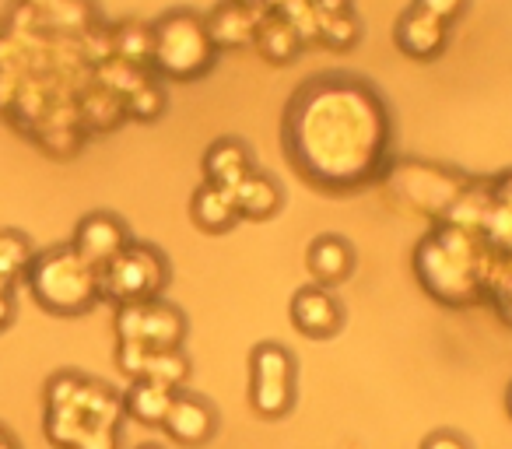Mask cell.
<instances>
[{
    "mask_svg": "<svg viewBox=\"0 0 512 449\" xmlns=\"http://www.w3.org/2000/svg\"><path fill=\"white\" fill-rule=\"evenodd\" d=\"M190 221L204 236H228L242 221L239 207H235V193L228 186L200 183L190 197Z\"/></svg>",
    "mask_w": 512,
    "mask_h": 449,
    "instance_id": "cell-12",
    "label": "cell"
},
{
    "mask_svg": "<svg viewBox=\"0 0 512 449\" xmlns=\"http://www.w3.org/2000/svg\"><path fill=\"white\" fill-rule=\"evenodd\" d=\"M358 39H362V22L351 8L320 18V43L330 50H351V46H358Z\"/></svg>",
    "mask_w": 512,
    "mask_h": 449,
    "instance_id": "cell-22",
    "label": "cell"
},
{
    "mask_svg": "<svg viewBox=\"0 0 512 449\" xmlns=\"http://www.w3.org/2000/svg\"><path fill=\"white\" fill-rule=\"evenodd\" d=\"M162 432L183 449L207 446L218 435V407L207 397H200V393L179 390L162 421Z\"/></svg>",
    "mask_w": 512,
    "mask_h": 449,
    "instance_id": "cell-9",
    "label": "cell"
},
{
    "mask_svg": "<svg viewBox=\"0 0 512 449\" xmlns=\"http://www.w3.org/2000/svg\"><path fill=\"white\" fill-rule=\"evenodd\" d=\"M256 50L267 64L274 67H285V64H295L302 53V36L295 29V22L288 18H264V22L256 25Z\"/></svg>",
    "mask_w": 512,
    "mask_h": 449,
    "instance_id": "cell-16",
    "label": "cell"
},
{
    "mask_svg": "<svg viewBox=\"0 0 512 449\" xmlns=\"http://www.w3.org/2000/svg\"><path fill=\"white\" fill-rule=\"evenodd\" d=\"M393 46L418 64H435L449 50V25L411 0L393 22Z\"/></svg>",
    "mask_w": 512,
    "mask_h": 449,
    "instance_id": "cell-8",
    "label": "cell"
},
{
    "mask_svg": "<svg viewBox=\"0 0 512 449\" xmlns=\"http://www.w3.org/2000/svg\"><path fill=\"white\" fill-rule=\"evenodd\" d=\"M418 8H425L428 15H435V18H442L446 25H453L456 18H463L467 15V8H470V0H414Z\"/></svg>",
    "mask_w": 512,
    "mask_h": 449,
    "instance_id": "cell-25",
    "label": "cell"
},
{
    "mask_svg": "<svg viewBox=\"0 0 512 449\" xmlns=\"http://www.w3.org/2000/svg\"><path fill=\"white\" fill-rule=\"evenodd\" d=\"M172 397H176L172 390H165V386H158V383H151V379L141 376V379H134V383H130L127 393H123V411H127L137 425L162 428Z\"/></svg>",
    "mask_w": 512,
    "mask_h": 449,
    "instance_id": "cell-17",
    "label": "cell"
},
{
    "mask_svg": "<svg viewBox=\"0 0 512 449\" xmlns=\"http://www.w3.org/2000/svg\"><path fill=\"white\" fill-rule=\"evenodd\" d=\"M295 355L278 341H260L249 351V383H295Z\"/></svg>",
    "mask_w": 512,
    "mask_h": 449,
    "instance_id": "cell-18",
    "label": "cell"
},
{
    "mask_svg": "<svg viewBox=\"0 0 512 449\" xmlns=\"http://www.w3.org/2000/svg\"><path fill=\"white\" fill-rule=\"evenodd\" d=\"M116 362H120V369L127 372L130 379H141L144 362H148V348H144V344H120V348H116Z\"/></svg>",
    "mask_w": 512,
    "mask_h": 449,
    "instance_id": "cell-24",
    "label": "cell"
},
{
    "mask_svg": "<svg viewBox=\"0 0 512 449\" xmlns=\"http://www.w3.org/2000/svg\"><path fill=\"white\" fill-rule=\"evenodd\" d=\"M165 106H169V99H165V88L158 85H137L134 95H130V116L134 120H158L165 113Z\"/></svg>",
    "mask_w": 512,
    "mask_h": 449,
    "instance_id": "cell-23",
    "label": "cell"
},
{
    "mask_svg": "<svg viewBox=\"0 0 512 449\" xmlns=\"http://www.w3.org/2000/svg\"><path fill=\"white\" fill-rule=\"evenodd\" d=\"M288 320L309 341H334L344 330L348 313H344V302L334 295V288H323L316 281H309L288 302Z\"/></svg>",
    "mask_w": 512,
    "mask_h": 449,
    "instance_id": "cell-6",
    "label": "cell"
},
{
    "mask_svg": "<svg viewBox=\"0 0 512 449\" xmlns=\"http://www.w3.org/2000/svg\"><path fill=\"white\" fill-rule=\"evenodd\" d=\"M285 158L316 190L351 193L383 169L393 141L390 106L355 74H320L302 81L281 123Z\"/></svg>",
    "mask_w": 512,
    "mask_h": 449,
    "instance_id": "cell-1",
    "label": "cell"
},
{
    "mask_svg": "<svg viewBox=\"0 0 512 449\" xmlns=\"http://www.w3.org/2000/svg\"><path fill=\"white\" fill-rule=\"evenodd\" d=\"M32 243L22 236V232L4 229L0 232V285L8 288L18 274H25L32 267Z\"/></svg>",
    "mask_w": 512,
    "mask_h": 449,
    "instance_id": "cell-21",
    "label": "cell"
},
{
    "mask_svg": "<svg viewBox=\"0 0 512 449\" xmlns=\"http://www.w3.org/2000/svg\"><path fill=\"white\" fill-rule=\"evenodd\" d=\"M169 260L158 246L130 243L109 267L99 271L102 299H113L116 306H134V302H155L169 285Z\"/></svg>",
    "mask_w": 512,
    "mask_h": 449,
    "instance_id": "cell-5",
    "label": "cell"
},
{
    "mask_svg": "<svg viewBox=\"0 0 512 449\" xmlns=\"http://www.w3.org/2000/svg\"><path fill=\"white\" fill-rule=\"evenodd\" d=\"M32 299L53 316H85L102 299L99 271L78 257L71 246H57L32 260L29 267Z\"/></svg>",
    "mask_w": 512,
    "mask_h": 449,
    "instance_id": "cell-3",
    "label": "cell"
},
{
    "mask_svg": "<svg viewBox=\"0 0 512 449\" xmlns=\"http://www.w3.org/2000/svg\"><path fill=\"white\" fill-rule=\"evenodd\" d=\"M249 407L264 421L288 418L295 411V383H249Z\"/></svg>",
    "mask_w": 512,
    "mask_h": 449,
    "instance_id": "cell-19",
    "label": "cell"
},
{
    "mask_svg": "<svg viewBox=\"0 0 512 449\" xmlns=\"http://www.w3.org/2000/svg\"><path fill=\"white\" fill-rule=\"evenodd\" d=\"M134 243L130 236L127 221L113 211H92L78 221V229H74V239H71V250L78 253L85 264H92L95 271L109 267L116 257H120L127 246Z\"/></svg>",
    "mask_w": 512,
    "mask_h": 449,
    "instance_id": "cell-7",
    "label": "cell"
},
{
    "mask_svg": "<svg viewBox=\"0 0 512 449\" xmlns=\"http://www.w3.org/2000/svg\"><path fill=\"white\" fill-rule=\"evenodd\" d=\"M186 334H190V323L186 313L172 302H144V316H141V344L148 351H172L183 348Z\"/></svg>",
    "mask_w": 512,
    "mask_h": 449,
    "instance_id": "cell-15",
    "label": "cell"
},
{
    "mask_svg": "<svg viewBox=\"0 0 512 449\" xmlns=\"http://www.w3.org/2000/svg\"><path fill=\"white\" fill-rule=\"evenodd\" d=\"M355 246L348 243L337 232H320L313 243L306 246V271L316 285L323 288H337L355 274Z\"/></svg>",
    "mask_w": 512,
    "mask_h": 449,
    "instance_id": "cell-10",
    "label": "cell"
},
{
    "mask_svg": "<svg viewBox=\"0 0 512 449\" xmlns=\"http://www.w3.org/2000/svg\"><path fill=\"white\" fill-rule=\"evenodd\" d=\"M232 193L242 221H271L285 211V186L274 172L253 169Z\"/></svg>",
    "mask_w": 512,
    "mask_h": 449,
    "instance_id": "cell-13",
    "label": "cell"
},
{
    "mask_svg": "<svg viewBox=\"0 0 512 449\" xmlns=\"http://www.w3.org/2000/svg\"><path fill=\"white\" fill-rule=\"evenodd\" d=\"M505 414L512 418V383H509V390H505Z\"/></svg>",
    "mask_w": 512,
    "mask_h": 449,
    "instance_id": "cell-29",
    "label": "cell"
},
{
    "mask_svg": "<svg viewBox=\"0 0 512 449\" xmlns=\"http://www.w3.org/2000/svg\"><path fill=\"white\" fill-rule=\"evenodd\" d=\"M0 449H18V446H15V439H11L8 428H0Z\"/></svg>",
    "mask_w": 512,
    "mask_h": 449,
    "instance_id": "cell-28",
    "label": "cell"
},
{
    "mask_svg": "<svg viewBox=\"0 0 512 449\" xmlns=\"http://www.w3.org/2000/svg\"><path fill=\"white\" fill-rule=\"evenodd\" d=\"M204 18H207V32H211V43L218 53L246 50V46H253L256 25L260 22H256L253 11H249L242 0H221L218 8Z\"/></svg>",
    "mask_w": 512,
    "mask_h": 449,
    "instance_id": "cell-14",
    "label": "cell"
},
{
    "mask_svg": "<svg viewBox=\"0 0 512 449\" xmlns=\"http://www.w3.org/2000/svg\"><path fill=\"white\" fill-rule=\"evenodd\" d=\"M256 169V155L242 137H218L204 148L200 155V172H204V183H214V186H235Z\"/></svg>",
    "mask_w": 512,
    "mask_h": 449,
    "instance_id": "cell-11",
    "label": "cell"
},
{
    "mask_svg": "<svg viewBox=\"0 0 512 449\" xmlns=\"http://www.w3.org/2000/svg\"><path fill=\"white\" fill-rule=\"evenodd\" d=\"M151 64L165 81L190 85L214 71L218 50L207 32V18L193 8H172L151 22Z\"/></svg>",
    "mask_w": 512,
    "mask_h": 449,
    "instance_id": "cell-2",
    "label": "cell"
},
{
    "mask_svg": "<svg viewBox=\"0 0 512 449\" xmlns=\"http://www.w3.org/2000/svg\"><path fill=\"white\" fill-rule=\"evenodd\" d=\"M418 449H470V442L460 432H453V428H435V432H428L421 439Z\"/></svg>",
    "mask_w": 512,
    "mask_h": 449,
    "instance_id": "cell-26",
    "label": "cell"
},
{
    "mask_svg": "<svg viewBox=\"0 0 512 449\" xmlns=\"http://www.w3.org/2000/svg\"><path fill=\"white\" fill-rule=\"evenodd\" d=\"M11 320H15V302H11L8 288L0 285V334L11 327Z\"/></svg>",
    "mask_w": 512,
    "mask_h": 449,
    "instance_id": "cell-27",
    "label": "cell"
},
{
    "mask_svg": "<svg viewBox=\"0 0 512 449\" xmlns=\"http://www.w3.org/2000/svg\"><path fill=\"white\" fill-rule=\"evenodd\" d=\"M137 449H162V446H137Z\"/></svg>",
    "mask_w": 512,
    "mask_h": 449,
    "instance_id": "cell-31",
    "label": "cell"
},
{
    "mask_svg": "<svg viewBox=\"0 0 512 449\" xmlns=\"http://www.w3.org/2000/svg\"><path fill=\"white\" fill-rule=\"evenodd\" d=\"M144 379L165 386V390L179 393L190 379V358L183 348L172 351H148V362H144Z\"/></svg>",
    "mask_w": 512,
    "mask_h": 449,
    "instance_id": "cell-20",
    "label": "cell"
},
{
    "mask_svg": "<svg viewBox=\"0 0 512 449\" xmlns=\"http://www.w3.org/2000/svg\"><path fill=\"white\" fill-rule=\"evenodd\" d=\"M32 4H60V0H32Z\"/></svg>",
    "mask_w": 512,
    "mask_h": 449,
    "instance_id": "cell-30",
    "label": "cell"
},
{
    "mask_svg": "<svg viewBox=\"0 0 512 449\" xmlns=\"http://www.w3.org/2000/svg\"><path fill=\"white\" fill-rule=\"evenodd\" d=\"M414 271L432 299L446 306H467L474 299V246L467 232L435 229L414 250Z\"/></svg>",
    "mask_w": 512,
    "mask_h": 449,
    "instance_id": "cell-4",
    "label": "cell"
}]
</instances>
